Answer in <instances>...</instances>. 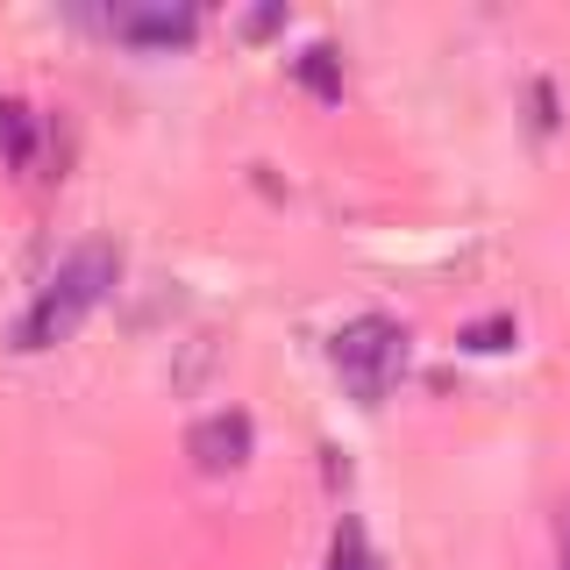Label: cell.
<instances>
[{
    "label": "cell",
    "instance_id": "6da1fadb",
    "mask_svg": "<svg viewBox=\"0 0 570 570\" xmlns=\"http://www.w3.org/2000/svg\"><path fill=\"white\" fill-rule=\"evenodd\" d=\"M107 285H115V243H79V249L58 264V272H50V285H36L29 314L14 321V350H50V343H65V335L107 299Z\"/></svg>",
    "mask_w": 570,
    "mask_h": 570
},
{
    "label": "cell",
    "instance_id": "7a4b0ae2",
    "mask_svg": "<svg viewBox=\"0 0 570 570\" xmlns=\"http://www.w3.org/2000/svg\"><path fill=\"white\" fill-rule=\"evenodd\" d=\"M335 371H343V385H350V400H364V406H379L392 385L406 379V328L392 314H356L350 328H335Z\"/></svg>",
    "mask_w": 570,
    "mask_h": 570
},
{
    "label": "cell",
    "instance_id": "3957f363",
    "mask_svg": "<svg viewBox=\"0 0 570 570\" xmlns=\"http://www.w3.org/2000/svg\"><path fill=\"white\" fill-rule=\"evenodd\" d=\"M94 22L107 36H121V43H136V50H178L200 29V8L193 0H107Z\"/></svg>",
    "mask_w": 570,
    "mask_h": 570
},
{
    "label": "cell",
    "instance_id": "277c9868",
    "mask_svg": "<svg viewBox=\"0 0 570 570\" xmlns=\"http://www.w3.org/2000/svg\"><path fill=\"white\" fill-rule=\"evenodd\" d=\"M249 456V421L243 414H214L193 428V463L200 471H236V463Z\"/></svg>",
    "mask_w": 570,
    "mask_h": 570
},
{
    "label": "cell",
    "instance_id": "5b68a950",
    "mask_svg": "<svg viewBox=\"0 0 570 570\" xmlns=\"http://www.w3.org/2000/svg\"><path fill=\"white\" fill-rule=\"evenodd\" d=\"M0 150H8L14 171H29V157H36V115H29L22 100H0Z\"/></svg>",
    "mask_w": 570,
    "mask_h": 570
},
{
    "label": "cell",
    "instance_id": "8992f818",
    "mask_svg": "<svg viewBox=\"0 0 570 570\" xmlns=\"http://www.w3.org/2000/svg\"><path fill=\"white\" fill-rule=\"evenodd\" d=\"M328 570H385V563H379V549L364 542V528L343 521L335 528V549H328Z\"/></svg>",
    "mask_w": 570,
    "mask_h": 570
},
{
    "label": "cell",
    "instance_id": "52a82bcc",
    "mask_svg": "<svg viewBox=\"0 0 570 570\" xmlns=\"http://www.w3.org/2000/svg\"><path fill=\"white\" fill-rule=\"evenodd\" d=\"M299 79L321 86V94L335 100V50H307V58H299Z\"/></svg>",
    "mask_w": 570,
    "mask_h": 570
},
{
    "label": "cell",
    "instance_id": "ba28073f",
    "mask_svg": "<svg viewBox=\"0 0 570 570\" xmlns=\"http://www.w3.org/2000/svg\"><path fill=\"white\" fill-rule=\"evenodd\" d=\"M463 350H507V321H492V328H463Z\"/></svg>",
    "mask_w": 570,
    "mask_h": 570
},
{
    "label": "cell",
    "instance_id": "9c48e42d",
    "mask_svg": "<svg viewBox=\"0 0 570 570\" xmlns=\"http://www.w3.org/2000/svg\"><path fill=\"white\" fill-rule=\"evenodd\" d=\"M563 570H570V513H563Z\"/></svg>",
    "mask_w": 570,
    "mask_h": 570
}]
</instances>
